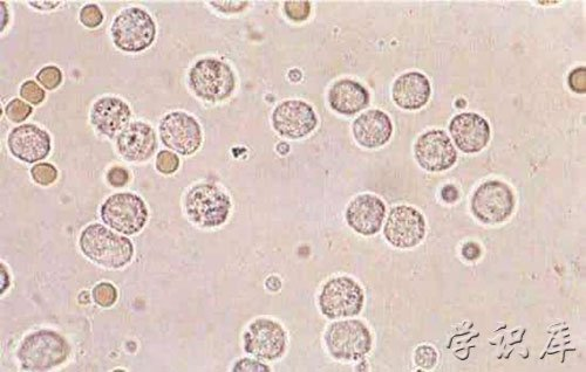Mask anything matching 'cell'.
<instances>
[{
	"label": "cell",
	"mask_w": 586,
	"mask_h": 372,
	"mask_svg": "<svg viewBox=\"0 0 586 372\" xmlns=\"http://www.w3.org/2000/svg\"><path fill=\"white\" fill-rule=\"evenodd\" d=\"M84 256L102 267L118 270L131 263L132 241L100 224L87 226L79 240Z\"/></svg>",
	"instance_id": "cell-1"
},
{
	"label": "cell",
	"mask_w": 586,
	"mask_h": 372,
	"mask_svg": "<svg viewBox=\"0 0 586 372\" xmlns=\"http://www.w3.org/2000/svg\"><path fill=\"white\" fill-rule=\"evenodd\" d=\"M70 344L51 330L26 336L18 351V360L27 371H47L63 364L70 356Z\"/></svg>",
	"instance_id": "cell-2"
},
{
	"label": "cell",
	"mask_w": 586,
	"mask_h": 372,
	"mask_svg": "<svg viewBox=\"0 0 586 372\" xmlns=\"http://www.w3.org/2000/svg\"><path fill=\"white\" fill-rule=\"evenodd\" d=\"M185 209L190 222L204 229H214L227 222L231 201L218 186L209 183L197 184L188 191Z\"/></svg>",
	"instance_id": "cell-3"
},
{
	"label": "cell",
	"mask_w": 586,
	"mask_h": 372,
	"mask_svg": "<svg viewBox=\"0 0 586 372\" xmlns=\"http://www.w3.org/2000/svg\"><path fill=\"white\" fill-rule=\"evenodd\" d=\"M189 86L200 99L221 102L234 93L236 78L231 67L223 61L202 59L189 72Z\"/></svg>",
	"instance_id": "cell-4"
},
{
	"label": "cell",
	"mask_w": 586,
	"mask_h": 372,
	"mask_svg": "<svg viewBox=\"0 0 586 372\" xmlns=\"http://www.w3.org/2000/svg\"><path fill=\"white\" fill-rule=\"evenodd\" d=\"M324 339L330 355L339 361L363 360L373 346L369 327L359 320L332 323Z\"/></svg>",
	"instance_id": "cell-5"
},
{
	"label": "cell",
	"mask_w": 586,
	"mask_h": 372,
	"mask_svg": "<svg viewBox=\"0 0 586 372\" xmlns=\"http://www.w3.org/2000/svg\"><path fill=\"white\" fill-rule=\"evenodd\" d=\"M111 33L113 43L119 50L138 53L153 45L156 25L147 11L128 8L114 19Z\"/></svg>",
	"instance_id": "cell-6"
},
{
	"label": "cell",
	"mask_w": 586,
	"mask_h": 372,
	"mask_svg": "<svg viewBox=\"0 0 586 372\" xmlns=\"http://www.w3.org/2000/svg\"><path fill=\"white\" fill-rule=\"evenodd\" d=\"M364 303L363 288L349 277L332 278L319 295V308L330 320L354 318L361 313Z\"/></svg>",
	"instance_id": "cell-7"
},
{
	"label": "cell",
	"mask_w": 586,
	"mask_h": 372,
	"mask_svg": "<svg viewBox=\"0 0 586 372\" xmlns=\"http://www.w3.org/2000/svg\"><path fill=\"white\" fill-rule=\"evenodd\" d=\"M101 218L111 229L125 236H133L146 226L148 209L138 195L124 192L107 199L101 206Z\"/></svg>",
	"instance_id": "cell-8"
},
{
	"label": "cell",
	"mask_w": 586,
	"mask_h": 372,
	"mask_svg": "<svg viewBox=\"0 0 586 372\" xmlns=\"http://www.w3.org/2000/svg\"><path fill=\"white\" fill-rule=\"evenodd\" d=\"M515 209L513 190L506 183L489 181L474 192L472 198L473 215L483 224L495 225L506 222Z\"/></svg>",
	"instance_id": "cell-9"
},
{
	"label": "cell",
	"mask_w": 586,
	"mask_h": 372,
	"mask_svg": "<svg viewBox=\"0 0 586 372\" xmlns=\"http://www.w3.org/2000/svg\"><path fill=\"white\" fill-rule=\"evenodd\" d=\"M162 143L182 156L194 155L202 146V129L193 116L183 112L167 114L159 126Z\"/></svg>",
	"instance_id": "cell-10"
},
{
	"label": "cell",
	"mask_w": 586,
	"mask_h": 372,
	"mask_svg": "<svg viewBox=\"0 0 586 372\" xmlns=\"http://www.w3.org/2000/svg\"><path fill=\"white\" fill-rule=\"evenodd\" d=\"M384 236L388 243L402 250L418 246L426 236V219L413 206H395L387 217Z\"/></svg>",
	"instance_id": "cell-11"
},
{
	"label": "cell",
	"mask_w": 586,
	"mask_h": 372,
	"mask_svg": "<svg viewBox=\"0 0 586 372\" xmlns=\"http://www.w3.org/2000/svg\"><path fill=\"white\" fill-rule=\"evenodd\" d=\"M286 333L278 322L258 319L251 323L244 334V350L264 361H276L286 351Z\"/></svg>",
	"instance_id": "cell-12"
},
{
	"label": "cell",
	"mask_w": 586,
	"mask_h": 372,
	"mask_svg": "<svg viewBox=\"0 0 586 372\" xmlns=\"http://www.w3.org/2000/svg\"><path fill=\"white\" fill-rule=\"evenodd\" d=\"M317 124L315 109L302 100L279 103L272 113V127L289 140L304 139L317 128Z\"/></svg>",
	"instance_id": "cell-13"
},
{
	"label": "cell",
	"mask_w": 586,
	"mask_h": 372,
	"mask_svg": "<svg viewBox=\"0 0 586 372\" xmlns=\"http://www.w3.org/2000/svg\"><path fill=\"white\" fill-rule=\"evenodd\" d=\"M414 156L420 167L429 172L446 171L458 161L451 137L441 129L422 134L415 142Z\"/></svg>",
	"instance_id": "cell-14"
},
{
	"label": "cell",
	"mask_w": 586,
	"mask_h": 372,
	"mask_svg": "<svg viewBox=\"0 0 586 372\" xmlns=\"http://www.w3.org/2000/svg\"><path fill=\"white\" fill-rule=\"evenodd\" d=\"M453 140L462 153L476 154L488 146L490 126L485 117L475 113L456 115L449 124Z\"/></svg>",
	"instance_id": "cell-15"
},
{
	"label": "cell",
	"mask_w": 586,
	"mask_h": 372,
	"mask_svg": "<svg viewBox=\"0 0 586 372\" xmlns=\"http://www.w3.org/2000/svg\"><path fill=\"white\" fill-rule=\"evenodd\" d=\"M8 146L11 154L19 161L36 163L51 153V136L34 124H23L12 130Z\"/></svg>",
	"instance_id": "cell-16"
},
{
	"label": "cell",
	"mask_w": 586,
	"mask_h": 372,
	"mask_svg": "<svg viewBox=\"0 0 586 372\" xmlns=\"http://www.w3.org/2000/svg\"><path fill=\"white\" fill-rule=\"evenodd\" d=\"M386 205L378 196L360 195L353 199L346 210V222L361 236L371 237L383 227Z\"/></svg>",
	"instance_id": "cell-17"
},
{
	"label": "cell",
	"mask_w": 586,
	"mask_h": 372,
	"mask_svg": "<svg viewBox=\"0 0 586 372\" xmlns=\"http://www.w3.org/2000/svg\"><path fill=\"white\" fill-rule=\"evenodd\" d=\"M156 144L153 128L143 122L129 123L117 139L119 153L128 162L149 160L155 153Z\"/></svg>",
	"instance_id": "cell-18"
},
{
	"label": "cell",
	"mask_w": 586,
	"mask_h": 372,
	"mask_svg": "<svg viewBox=\"0 0 586 372\" xmlns=\"http://www.w3.org/2000/svg\"><path fill=\"white\" fill-rule=\"evenodd\" d=\"M354 139L366 149H378L391 140L393 123L383 110L371 109L354 120Z\"/></svg>",
	"instance_id": "cell-19"
},
{
	"label": "cell",
	"mask_w": 586,
	"mask_h": 372,
	"mask_svg": "<svg viewBox=\"0 0 586 372\" xmlns=\"http://www.w3.org/2000/svg\"><path fill=\"white\" fill-rule=\"evenodd\" d=\"M131 116L127 103L113 96L99 99L91 110V122L95 129L111 139L128 126Z\"/></svg>",
	"instance_id": "cell-20"
},
{
	"label": "cell",
	"mask_w": 586,
	"mask_h": 372,
	"mask_svg": "<svg viewBox=\"0 0 586 372\" xmlns=\"http://www.w3.org/2000/svg\"><path fill=\"white\" fill-rule=\"evenodd\" d=\"M431 82L425 74L408 72L394 81L392 96L397 106L405 110H419L431 98Z\"/></svg>",
	"instance_id": "cell-21"
},
{
	"label": "cell",
	"mask_w": 586,
	"mask_h": 372,
	"mask_svg": "<svg viewBox=\"0 0 586 372\" xmlns=\"http://www.w3.org/2000/svg\"><path fill=\"white\" fill-rule=\"evenodd\" d=\"M329 102L338 114L351 116L370 105V93L359 82L343 79L330 88Z\"/></svg>",
	"instance_id": "cell-22"
},
{
	"label": "cell",
	"mask_w": 586,
	"mask_h": 372,
	"mask_svg": "<svg viewBox=\"0 0 586 372\" xmlns=\"http://www.w3.org/2000/svg\"><path fill=\"white\" fill-rule=\"evenodd\" d=\"M117 298V289L112 284H108V282H101L93 289V299L102 308L112 307Z\"/></svg>",
	"instance_id": "cell-23"
},
{
	"label": "cell",
	"mask_w": 586,
	"mask_h": 372,
	"mask_svg": "<svg viewBox=\"0 0 586 372\" xmlns=\"http://www.w3.org/2000/svg\"><path fill=\"white\" fill-rule=\"evenodd\" d=\"M33 181L42 186H49L57 181L58 170L50 163H40L31 169Z\"/></svg>",
	"instance_id": "cell-24"
},
{
	"label": "cell",
	"mask_w": 586,
	"mask_h": 372,
	"mask_svg": "<svg viewBox=\"0 0 586 372\" xmlns=\"http://www.w3.org/2000/svg\"><path fill=\"white\" fill-rule=\"evenodd\" d=\"M180 168V158L173 151L163 150L156 157V169L163 175H173Z\"/></svg>",
	"instance_id": "cell-25"
},
{
	"label": "cell",
	"mask_w": 586,
	"mask_h": 372,
	"mask_svg": "<svg viewBox=\"0 0 586 372\" xmlns=\"http://www.w3.org/2000/svg\"><path fill=\"white\" fill-rule=\"evenodd\" d=\"M37 80L40 85L49 89V91H53L63 82V73L56 66H47L37 74Z\"/></svg>",
	"instance_id": "cell-26"
},
{
	"label": "cell",
	"mask_w": 586,
	"mask_h": 372,
	"mask_svg": "<svg viewBox=\"0 0 586 372\" xmlns=\"http://www.w3.org/2000/svg\"><path fill=\"white\" fill-rule=\"evenodd\" d=\"M33 110L29 103L23 102L22 100L15 99L9 102V105L5 108L6 116L12 122L20 123L27 119L32 114Z\"/></svg>",
	"instance_id": "cell-27"
},
{
	"label": "cell",
	"mask_w": 586,
	"mask_h": 372,
	"mask_svg": "<svg viewBox=\"0 0 586 372\" xmlns=\"http://www.w3.org/2000/svg\"><path fill=\"white\" fill-rule=\"evenodd\" d=\"M414 362L421 369L431 370L438 363V353L431 346H420L415 350Z\"/></svg>",
	"instance_id": "cell-28"
},
{
	"label": "cell",
	"mask_w": 586,
	"mask_h": 372,
	"mask_svg": "<svg viewBox=\"0 0 586 372\" xmlns=\"http://www.w3.org/2000/svg\"><path fill=\"white\" fill-rule=\"evenodd\" d=\"M80 22L88 29H95L104 22V13L98 5L88 4L80 11Z\"/></svg>",
	"instance_id": "cell-29"
},
{
	"label": "cell",
	"mask_w": 586,
	"mask_h": 372,
	"mask_svg": "<svg viewBox=\"0 0 586 372\" xmlns=\"http://www.w3.org/2000/svg\"><path fill=\"white\" fill-rule=\"evenodd\" d=\"M284 11L293 22H304L310 16L311 4L310 2H286Z\"/></svg>",
	"instance_id": "cell-30"
},
{
	"label": "cell",
	"mask_w": 586,
	"mask_h": 372,
	"mask_svg": "<svg viewBox=\"0 0 586 372\" xmlns=\"http://www.w3.org/2000/svg\"><path fill=\"white\" fill-rule=\"evenodd\" d=\"M20 95H22L24 100L34 106L40 105L45 100L44 89L34 81L24 82L22 87H20Z\"/></svg>",
	"instance_id": "cell-31"
},
{
	"label": "cell",
	"mask_w": 586,
	"mask_h": 372,
	"mask_svg": "<svg viewBox=\"0 0 586 372\" xmlns=\"http://www.w3.org/2000/svg\"><path fill=\"white\" fill-rule=\"evenodd\" d=\"M586 71L584 67H579L572 71L569 77V85L572 91L584 94L586 92Z\"/></svg>",
	"instance_id": "cell-32"
},
{
	"label": "cell",
	"mask_w": 586,
	"mask_h": 372,
	"mask_svg": "<svg viewBox=\"0 0 586 372\" xmlns=\"http://www.w3.org/2000/svg\"><path fill=\"white\" fill-rule=\"evenodd\" d=\"M107 181L114 188H122L129 181L128 171L121 167H114L107 172Z\"/></svg>",
	"instance_id": "cell-33"
},
{
	"label": "cell",
	"mask_w": 586,
	"mask_h": 372,
	"mask_svg": "<svg viewBox=\"0 0 586 372\" xmlns=\"http://www.w3.org/2000/svg\"><path fill=\"white\" fill-rule=\"evenodd\" d=\"M233 371L238 372H264L270 371V368L267 365L262 364L261 362H257L254 360H250V358H243V360L238 361L235 364Z\"/></svg>",
	"instance_id": "cell-34"
},
{
	"label": "cell",
	"mask_w": 586,
	"mask_h": 372,
	"mask_svg": "<svg viewBox=\"0 0 586 372\" xmlns=\"http://www.w3.org/2000/svg\"><path fill=\"white\" fill-rule=\"evenodd\" d=\"M216 10L224 13H236L247 9L248 2H211Z\"/></svg>",
	"instance_id": "cell-35"
},
{
	"label": "cell",
	"mask_w": 586,
	"mask_h": 372,
	"mask_svg": "<svg viewBox=\"0 0 586 372\" xmlns=\"http://www.w3.org/2000/svg\"><path fill=\"white\" fill-rule=\"evenodd\" d=\"M475 253H481V248L479 247V245H476L475 243H468L467 245H465V247H463L462 253H463V257H465L468 260H476L479 258V256H476Z\"/></svg>",
	"instance_id": "cell-36"
},
{
	"label": "cell",
	"mask_w": 586,
	"mask_h": 372,
	"mask_svg": "<svg viewBox=\"0 0 586 372\" xmlns=\"http://www.w3.org/2000/svg\"><path fill=\"white\" fill-rule=\"evenodd\" d=\"M29 4L38 10L47 11L56 9L57 6L60 5V2H44V0H42V2H30Z\"/></svg>",
	"instance_id": "cell-37"
},
{
	"label": "cell",
	"mask_w": 586,
	"mask_h": 372,
	"mask_svg": "<svg viewBox=\"0 0 586 372\" xmlns=\"http://www.w3.org/2000/svg\"><path fill=\"white\" fill-rule=\"evenodd\" d=\"M0 8H2V31L5 29L6 24L9 22V10L6 3H0Z\"/></svg>",
	"instance_id": "cell-38"
}]
</instances>
